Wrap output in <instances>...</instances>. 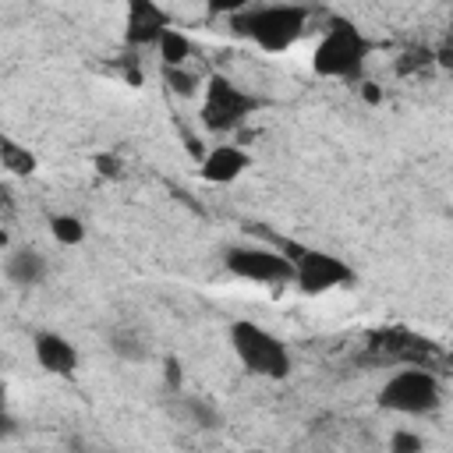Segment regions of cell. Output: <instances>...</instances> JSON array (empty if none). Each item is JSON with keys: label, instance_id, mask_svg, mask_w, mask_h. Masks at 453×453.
<instances>
[{"label": "cell", "instance_id": "cell-24", "mask_svg": "<svg viewBox=\"0 0 453 453\" xmlns=\"http://www.w3.org/2000/svg\"><path fill=\"white\" fill-rule=\"evenodd\" d=\"M361 99L375 106V103H382V88H379L375 81H361Z\"/></svg>", "mask_w": 453, "mask_h": 453}, {"label": "cell", "instance_id": "cell-16", "mask_svg": "<svg viewBox=\"0 0 453 453\" xmlns=\"http://www.w3.org/2000/svg\"><path fill=\"white\" fill-rule=\"evenodd\" d=\"M106 343H110V350H113L117 357H124V361H145V343H142V336L131 333V329H113V333L106 336Z\"/></svg>", "mask_w": 453, "mask_h": 453}, {"label": "cell", "instance_id": "cell-22", "mask_svg": "<svg viewBox=\"0 0 453 453\" xmlns=\"http://www.w3.org/2000/svg\"><path fill=\"white\" fill-rule=\"evenodd\" d=\"M163 382H166V389H170V393H177V389H180L184 375H180V361H177V357H166V361H163Z\"/></svg>", "mask_w": 453, "mask_h": 453}, {"label": "cell", "instance_id": "cell-11", "mask_svg": "<svg viewBox=\"0 0 453 453\" xmlns=\"http://www.w3.org/2000/svg\"><path fill=\"white\" fill-rule=\"evenodd\" d=\"M170 414L184 425V428H195V432H216L223 425L216 403H209L205 396H184L180 389L170 393Z\"/></svg>", "mask_w": 453, "mask_h": 453}, {"label": "cell", "instance_id": "cell-9", "mask_svg": "<svg viewBox=\"0 0 453 453\" xmlns=\"http://www.w3.org/2000/svg\"><path fill=\"white\" fill-rule=\"evenodd\" d=\"M32 354H35L39 368L50 372V375L74 379V372H78V347H74L64 333L39 329V333L32 336Z\"/></svg>", "mask_w": 453, "mask_h": 453}, {"label": "cell", "instance_id": "cell-8", "mask_svg": "<svg viewBox=\"0 0 453 453\" xmlns=\"http://www.w3.org/2000/svg\"><path fill=\"white\" fill-rule=\"evenodd\" d=\"M170 25H173V18L159 0H127V7H124V42L131 50L156 46Z\"/></svg>", "mask_w": 453, "mask_h": 453}, {"label": "cell", "instance_id": "cell-17", "mask_svg": "<svg viewBox=\"0 0 453 453\" xmlns=\"http://www.w3.org/2000/svg\"><path fill=\"white\" fill-rule=\"evenodd\" d=\"M202 4H205V14H209V18H234V14L248 11V7L258 4V0H202Z\"/></svg>", "mask_w": 453, "mask_h": 453}, {"label": "cell", "instance_id": "cell-10", "mask_svg": "<svg viewBox=\"0 0 453 453\" xmlns=\"http://www.w3.org/2000/svg\"><path fill=\"white\" fill-rule=\"evenodd\" d=\"M248 163H251V156H248L241 145L219 142V145H212L209 152H202L198 177H202L205 184H234V180L248 170Z\"/></svg>", "mask_w": 453, "mask_h": 453}, {"label": "cell", "instance_id": "cell-25", "mask_svg": "<svg viewBox=\"0 0 453 453\" xmlns=\"http://www.w3.org/2000/svg\"><path fill=\"white\" fill-rule=\"evenodd\" d=\"M4 396H7V386H4V379H0V403H4Z\"/></svg>", "mask_w": 453, "mask_h": 453}, {"label": "cell", "instance_id": "cell-15", "mask_svg": "<svg viewBox=\"0 0 453 453\" xmlns=\"http://www.w3.org/2000/svg\"><path fill=\"white\" fill-rule=\"evenodd\" d=\"M156 50H159V57H163V64H166V67H184V60L191 57V39H188L180 28H173V25H170V28L159 35Z\"/></svg>", "mask_w": 453, "mask_h": 453}, {"label": "cell", "instance_id": "cell-21", "mask_svg": "<svg viewBox=\"0 0 453 453\" xmlns=\"http://www.w3.org/2000/svg\"><path fill=\"white\" fill-rule=\"evenodd\" d=\"M92 166H96L99 177H120V173H124V163H120L113 152H99V156H92Z\"/></svg>", "mask_w": 453, "mask_h": 453}, {"label": "cell", "instance_id": "cell-5", "mask_svg": "<svg viewBox=\"0 0 453 453\" xmlns=\"http://www.w3.org/2000/svg\"><path fill=\"white\" fill-rule=\"evenodd\" d=\"M439 403H442V382L425 365H414V368L389 375L379 389V407L393 411V414H407V418L432 414Z\"/></svg>", "mask_w": 453, "mask_h": 453}, {"label": "cell", "instance_id": "cell-13", "mask_svg": "<svg viewBox=\"0 0 453 453\" xmlns=\"http://www.w3.org/2000/svg\"><path fill=\"white\" fill-rule=\"evenodd\" d=\"M0 166L7 173H14V177H32L39 170V156L28 145H21L18 138L0 134Z\"/></svg>", "mask_w": 453, "mask_h": 453}, {"label": "cell", "instance_id": "cell-26", "mask_svg": "<svg viewBox=\"0 0 453 453\" xmlns=\"http://www.w3.org/2000/svg\"><path fill=\"white\" fill-rule=\"evenodd\" d=\"M4 244H7V234H4V230H0V248H4Z\"/></svg>", "mask_w": 453, "mask_h": 453}, {"label": "cell", "instance_id": "cell-18", "mask_svg": "<svg viewBox=\"0 0 453 453\" xmlns=\"http://www.w3.org/2000/svg\"><path fill=\"white\" fill-rule=\"evenodd\" d=\"M166 85H170L177 96H195V92H198V78L188 74L184 67H166Z\"/></svg>", "mask_w": 453, "mask_h": 453}, {"label": "cell", "instance_id": "cell-12", "mask_svg": "<svg viewBox=\"0 0 453 453\" xmlns=\"http://www.w3.org/2000/svg\"><path fill=\"white\" fill-rule=\"evenodd\" d=\"M46 276V255L35 248H14L4 258V280L14 287H35Z\"/></svg>", "mask_w": 453, "mask_h": 453}, {"label": "cell", "instance_id": "cell-4", "mask_svg": "<svg viewBox=\"0 0 453 453\" xmlns=\"http://www.w3.org/2000/svg\"><path fill=\"white\" fill-rule=\"evenodd\" d=\"M226 336H230V347H234L237 361L244 365V372H251L258 379H287L290 375V368H294L290 350L265 326H258L251 319H237V322H230Z\"/></svg>", "mask_w": 453, "mask_h": 453}, {"label": "cell", "instance_id": "cell-19", "mask_svg": "<svg viewBox=\"0 0 453 453\" xmlns=\"http://www.w3.org/2000/svg\"><path fill=\"white\" fill-rule=\"evenodd\" d=\"M432 64V50L428 46H414L403 53V60H396V71L407 74V71H418V67H428Z\"/></svg>", "mask_w": 453, "mask_h": 453}, {"label": "cell", "instance_id": "cell-20", "mask_svg": "<svg viewBox=\"0 0 453 453\" xmlns=\"http://www.w3.org/2000/svg\"><path fill=\"white\" fill-rule=\"evenodd\" d=\"M421 446H425V439L421 435H414V432H393L389 435V449L393 453H421Z\"/></svg>", "mask_w": 453, "mask_h": 453}, {"label": "cell", "instance_id": "cell-23", "mask_svg": "<svg viewBox=\"0 0 453 453\" xmlns=\"http://www.w3.org/2000/svg\"><path fill=\"white\" fill-rule=\"evenodd\" d=\"M14 432H18V421H14V418L7 414V407L0 403V442H4V439H11Z\"/></svg>", "mask_w": 453, "mask_h": 453}, {"label": "cell", "instance_id": "cell-6", "mask_svg": "<svg viewBox=\"0 0 453 453\" xmlns=\"http://www.w3.org/2000/svg\"><path fill=\"white\" fill-rule=\"evenodd\" d=\"M223 265L230 276L248 280V283H294V262L280 248H262V244H230L223 251Z\"/></svg>", "mask_w": 453, "mask_h": 453}, {"label": "cell", "instance_id": "cell-3", "mask_svg": "<svg viewBox=\"0 0 453 453\" xmlns=\"http://www.w3.org/2000/svg\"><path fill=\"white\" fill-rule=\"evenodd\" d=\"M265 106L262 96L248 92L244 85H237L234 78H226L223 71H212L202 85V106H198V117H202V127L212 131V134H230L237 131L241 124H248V117H255L258 110Z\"/></svg>", "mask_w": 453, "mask_h": 453}, {"label": "cell", "instance_id": "cell-1", "mask_svg": "<svg viewBox=\"0 0 453 453\" xmlns=\"http://www.w3.org/2000/svg\"><path fill=\"white\" fill-rule=\"evenodd\" d=\"M308 28V7L301 4H251L230 18V32L265 53H287Z\"/></svg>", "mask_w": 453, "mask_h": 453}, {"label": "cell", "instance_id": "cell-14", "mask_svg": "<svg viewBox=\"0 0 453 453\" xmlns=\"http://www.w3.org/2000/svg\"><path fill=\"white\" fill-rule=\"evenodd\" d=\"M85 234H88V226H85V219L74 216V212H53V216H50V237H53L57 244L78 248V244L85 241Z\"/></svg>", "mask_w": 453, "mask_h": 453}, {"label": "cell", "instance_id": "cell-7", "mask_svg": "<svg viewBox=\"0 0 453 453\" xmlns=\"http://www.w3.org/2000/svg\"><path fill=\"white\" fill-rule=\"evenodd\" d=\"M357 273L340 258L322 248H301L294 255V283L301 294H326L336 287H350Z\"/></svg>", "mask_w": 453, "mask_h": 453}, {"label": "cell", "instance_id": "cell-2", "mask_svg": "<svg viewBox=\"0 0 453 453\" xmlns=\"http://www.w3.org/2000/svg\"><path fill=\"white\" fill-rule=\"evenodd\" d=\"M372 53L368 35L350 21V18H329L322 39L311 50V71L319 78H336V81H357L365 74V60Z\"/></svg>", "mask_w": 453, "mask_h": 453}]
</instances>
